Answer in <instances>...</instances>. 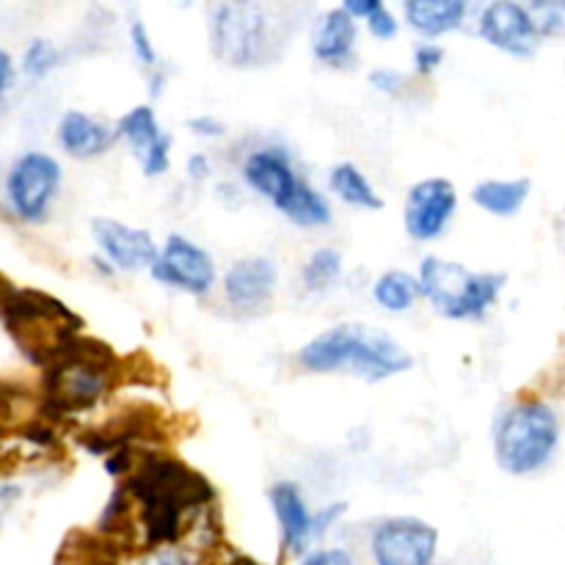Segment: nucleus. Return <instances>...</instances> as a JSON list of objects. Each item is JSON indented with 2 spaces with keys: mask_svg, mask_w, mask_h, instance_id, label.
Returning a JSON list of instances; mask_svg holds the SVG:
<instances>
[{
  "mask_svg": "<svg viewBox=\"0 0 565 565\" xmlns=\"http://www.w3.org/2000/svg\"><path fill=\"white\" fill-rule=\"evenodd\" d=\"M127 500L138 505L141 533L149 550L174 546L185 533L188 516L213 505L215 491L196 469L163 452H147L125 475Z\"/></svg>",
  "mask_w": 565,
  "mask_h": 565,
  "instance_id": "f257e3e1",
  "label": "nucleus"
},
{
  "mask_svg": "<svg viewBox=\"0 0 565 565\" xmlns=\"http://www.w3.org/2000/svg\"><path fill=\"white\" fill-rule=\"evenodd\" d=\"M298 362L309 373L351 370L364 381H386L412 370L414 359L395 337L375 326L340 323L312 337L298 353Z\"/></svg>",
  "mask_w": 565,
  "mask_h": 565,
  "instance_id": "f03ea898",
  "label": "nucleus"
},
{
  "mask_svg": "<svg viewBox=\"0 0 565 565\" xmlns=\"http://www.w3.org/2000/svg\"><path fill=\"white\" fill-rule=\"evenodd\" d=\"M561 447V417L541 397H522L500 417L494 430V458L513 478L546 469Z\"/></svg>",
  "mask_w": 565,
  "mask_h": 565,
  "instance_id": "7ed1b4c3",
  "label": "nucleus"
},
{
  "mask_svg": "<svg viewBox=\"0 0 565 565\" xmlns=\"http://www.w3.org/2000/svg\"><path fill=\"white\" fill-rule=\"evenodd\" d=\"M417 279L425 301L447 320L486 318L505 287V276L475 274L441 257H425Z\"/></svg>",
  "mask_w": 565,
  "mask_h": 565,
  "instance_id": "20e7f679",
  "label": "nucleus"
},
{
  "mask_svg": "<svg viewBox=\"0 0 565 565\" xmlns=\"http://www.w3.org/2000/svg\"><path fill=\"white\" fill-rule=\"evenodd\" d=\"M210 47L224 64L246 70L268 50V14L257 0H224L210 25Z\"/></svg>",
  "mask_w": 565,
  "mask_h": 565,
  "instance_id": "39448f33",
  "label": "nucleus"
},
{
  "mask_svg": "<svg viewBox=\"0 0 565 565\" xmlns=\"http://www.w3.org/2000/svg\"><path fill=\"white\" fill-rule=\"evenodd\" d=\"M61 188V166L47 152H25L9 166L3 182L11 213L25 224H42Z\"/></svg>",
  "mask_w": 565,
  "mask_h": 565,
  "instance_id": "423d86ee",
  "label": "nucleus"
},
{
  "mask_svg": "<svg viewBox=\"0 0 565 565\" xmlns=\"http://www.w3.org/2000/svg\"><path fill=\"white\" fill-rule=\"evenodd\" d=\"M439 533L417 516L384 519L370 539L375 565H434Z\"/></svg>",
  "mask_w": 565,
  "mask_h": 565,
  "instance_id": "0eeeda50",
  "label": "nucleus"
},
{
  "mask_svg": "<svg viewBox=\"0 0 565 565\" xmlns=\"http://www.w3.org/2000/svg\"><path fill=\"white\" fill-rule=\"evenodd\" d=\"M154 281L191 296H207L215 285V265L202 246L182 235H169L149 268Z\"/></svg>",
  "mask_w": 565,
  "mask_h": 565,
  "instance_id": "6e6552de",
  "label": "nucleus"
},
{
  "mask_svg": "<svg viewBox=\"0 0 565 565\" xmlns=\"http://www.w3.org/2000/svg\"><path fill=\"white\" fill-rule=\"evenodd\" d=\"M458 210V191L445 177H430V180L412 185L403 207V226L406 235L417 243H430L445 235L452 215Z\"/></svg>",
  "mask_w": 565,
  "mask_h": 565,
  "instance_id": "1a4fd4ad",
  "label": "nucleus"
},
{
  "mask_svg": "<svg viewBox=\"0 0 565 565\" xmlns=\"http://www.w3.org/2000/svg\"><path fill=\"white\" fill-rule=\"evenodd\" d=\"M478 31L491 47L502 53L527 58L539 47V31H535L533 11L524 9L516 0H494L483 9L478 22Z\"/></svg>",
  "mask_w": 565,
  "mask_h": 565,
  "instance_id": "9d476101",
  "label": "nucleus"
},
{
  "mask_svg": "<svg viewBox=\"0 0 565 565\" xmlns=\"http://www.w3.org/2000/svg\"><path fill=\"white\" fill-rule=\"evenodd\" d=\"M92 235L99 248V257L108 259L114 270H149L158 259V246H154L152 235L138 226L121 224L116 218H94Z\"/></svg>",
  "mask_w": 565,
  "mask_h": 565,
  "instance_id": "9b49d317",
  "label": "nucleus"
},
{
  "mask_svg": "<svg viewBox=\"0 0 565 565\" xmlns=\"http://www.w3.org/2000/svg\"><path fill=\"white\" fill-rule=\"evenodd\" d=\"M276 265L265 257H246L237 259L230 270L224 274V298L235 312L254 315L270 303L276 292Z\"/></svg>",
  "mask_w": 565,
  "mask_h": 565,
  "instance_id": "f8f14e48",
  "label": "nucleus"
},
{
  "mask_svg": "<svg viewBox=\"0 0 565 565\" xmlns=\"http://www.w3.org/2000/svg\"><path fill=\"white\" fill-rule=\"evenodd\" d=\"M243 180L254 193L268 199L279 210L292 196L301 177L292 169V158L287 149L263 147L248 152V158L243 160Z\"/></svg>",
  "mask_w": 565,
  "mask_h": 565,
  "instance_id": "ddd939ff",
  "label": "nucleus"
},
{
  "mask_svg": "<svg viewBox=\"0 0 565 565\" xmlns=\"http://www.w3.org/2000/svg\"><path fill=\"white\" fill-rule=\"evenodd\" d=\"M270 508H274V516L281 527V541H285V550L292 555H303L312 544V513H309L307 500L298 491L296 483L285 480V483H276L268 491Z\"/></svg>",
  "mask_w": 565,
  "mask_h": 565,
  "instance_id": "4468645a",
  "label": "nucleus"
},
{
  "mask_svg": "<svg viewBox=\"0 0 565 565\" xmlns=\"http://www.w3.org/2000/svg\"><path fill=\"white\" fill-rule=\"evenodd\" d=\"M55 138H58L61 149L66 154L81 160L99 158V154H105L116 143V132L105 121L94 119V116L83 114V110H66L58 121Z\"/></svg>",
  "mask_w": 565,
  "mask_h": 565,
  "instance_id": "2eb2a0df",
  "label": "nucleus"
},
{
  "mask_svg": "<svg viewBox=\"0 0 565 565\" xmlns=\"http://www.w3.org/2000/svg\"><path fill=\"white\" fill-rule=\"evenodd\" d=\"M356 44V22L342 9H331L315 22L312 53L315 58L329 66H342Z\"/></svg>",
  "mask_w": 565,
  "mask_h": 565,
  "instance_id": "dca6fc26",
  "label": "nucleus"
},
{
  "mask_svg": "<svg viewBox=\"0 0 565 565\" xmlns=\"http://www.w3.org/2000/svg\"><path fill=\"white\" fill-rule=\"evenodd\" d=\"M469 0H406V20L414 31L436 39L463 25Z\"/></svg>",
  "mask_w": 565,
  "mask_h": 565,
  "instance_id": "f3484780",
  "label": "nucleus"
},
{
  "mask_svg": "<svg viewBox=\"0 0 565 565\" xmlns=\"http://www.w3.org/2000/svg\"><path fill=\"white\" fill-rule=\"evenodd\" d=\"M530 191H533V182L527 177H519V180H486L472 188V202L480 210H486V213L508 218V215H516L524 207Z\"/></svg>",
  "mask_w": 565,
  "mask_h": 565,
  "instance_id": "a211bd4d",
  "label": "nucleus"
},
{
  "mask_svg": "<svg viewBox=\"0 0 565 565\" xmlns=\"http://www.w3.org/2000/svg\"><path fill=\"white\" fill-rule=\"evenodd\" d=\"M329 188L342 199V202L353 204V207H362V210L384 207V199L379 196L373 182L367 180V174H364L356 163H337L329 174Z\"/></svg>",
  "mask_w": 565,
  "mask_h": 565,
  "instance_id": "6ab92c4d",
  "label": "nucleus"
},
{
  "mask_svg": "<svg viewBox=\"0 0 565 565\" xmlns=\"http://www.w3.org/2000/svg\"><path fill=\"white\" fill-rule=\"evenodd\" d=\"M373 298L381 309L392 315H403L423 298L417 276L406 274V270H386L375 279Z\"/></svg>",
  "mask_w": 565,
  "mask_h": 565,
  "instance_id": "aec40b11",
  "label": "nucleus"
},
{
  "mask_svg": "<svg viewBox=\"0 0 565 565\" xmlns=\"http://www.w3.org/2000/svg\"><path fill=\"white\" fill-rule=\"evenodd\" d=\"M116 138H125L127 147L132 149L136 160H141L154 143L163 138V130L158 125V116L149 105H136L132 110H127L119 121H116Z\"/></svg>",
  "mask_w": 565,
  "mask_h": 565,
  "instance_id": "412c9836",
  "label": "nucleus"
},
{
  "mask_svg": "<svg viewBox=\"0 0 565 565\" xmlns=\"http://www.w3.org/2000/svg\"><path fill=\"white\" fill-rule=\"evenodd\" d=\"M279 213L287 215V221H292L296 226L315 230V226H326L331 221V204L307 180H301L292 196L281 204Z\"/></svg>",
  "mask_w": 565,
  "mask_h": 565,
  "instance_id": "4be33fe9",
  "label": "nucleus"
},
{
  "mask_svg": "<svg viewBox=\"0 0 565 565\" xmlns=\"http://www.w3.org/2000/svg\"><path fill=\"white\" fill-rule=\"evenodd\" d=\"M55 565H116V550L110 539H94V535H70L61 546Z\"/></svg>",
  "mask_w": 565,
  "mask_h": 565,
  "instance_id": "5701e85b",
  "label": "nucleus"
},
{
  "mask_svg": "<svg viewBox=\"0 0 565 565\" xmlns=\"http://www.w3.org/2000/svg\"><path fill=\"white\" fill-rule=\"evenodd\" d=\"M340 274H342L340 252H337V248H318V252L307 259V265H303L301 279L309 292H323L340 279Z\"/></svg>",
  "mask_w": 565,
  "mask_h": 565,
  "instance_id": "b1692460",
  "label": "nucleus"
},
{
  "mask_svg": "<svg viewBox=\"0 0 565 565\" xmlns=\"http://www.w3.org/2000/svg\"><path fill=\"white\" fill-rule=\"evenodd\" d=\"M58 64V50L47 42V39H33L31 44L22 53V72H25L31 81H42Z\"/></svg>",
  "mask_w": 565,
  "mask_h": 565,
  "instance_id": "393cba45",
  "label": "nucleus"
},
{
  "mask_svg": "<svg viewBox=\"0 0 565 565\" xmlns=\"http://www.w3.org/2000/svg\"><path fill=\"white\" fill-rule=\"evenodd\" d=\"M539 36H561L563 33V0H539V11L533 14Z\"/></svg>",
  "mask_w": 565,
  "mask_h": 565,
  "instance_id": "a878e982",
  "label": "nucleus"
},
{
  "mask_svg": "<svg viewBox=\"0 0 565 565\" xmlns=\"http://www.w3.org/2000/svg\"><path fill=\"white\" fill-rule=\"evenodd\" d=\"M130 42H132V53H136V58L141 61L143 66H149V70H152V66L158 64V53H154L152 39H149L147 25H143L141 20H136L130 25Z\"/></svg>",
  "mask_w": 565,
  "mask_h": 565,
  "instance_id": "bb28decb",
  "label": "nucleus"
},
{
  "mask_svg": "<svg viewBox=\"0 0 565 565\" xmlns=\"http://www.w3.org/2000/svg\"><path fill=\"white\" fill-rule=\"evenodd\" d=\"M441 61H445V50H441L439 44L425 42L414 50V70H417L419 75H434V72L439 70Z\"/></svg>",
  "mask_w": 565,
  "mask_h": 565,
  "instance_id": "cd10ccee",
  "label": "nucleus"
},
{
  "mask_svg": "<svg viewBox=\"0 0 565 565\" xmlns=\"http://www.w3.org/2000/svg\"><path fill=\"white\" fill-rule=\"evenodd\" d=\"M370 86H373L375 92L395 97V94H401L403 88H406V77L397 70H373L370 72Z\"/></svg>",
  "mask_w": 565,
  "mask_h": 565,
  "instance_id": "c85d7f7f",
  "label": "nucleus"
},
{
  "mask_svg": "<svg viewBox=\"0 0 565 565\" xmlns=\"http://www.w3.org/2000/svg\"><path fill=\"white\" fill-rule=\"evenodd\" d=\"M138 565H193L188 561L185 552H180L177 546H154L147 555L138 561Z\"/></svg>",
  "mask_w": 565,
  "mask_h": 565,
  "instance_id": "c756f323",
  "label": "nucleus"
},
{
  "mask_svg": "<svg viewBox=\"0 0 565 565\" xmlns=\"http://www.w3.org/2000/svg\"><path fill=\"white\" fill-rule=\"evenodd\" d=\"M367 28L375 39H392L397 33V20L390 9L381 6L379 11H373V14L367 17Z\"/></svg>",
  "mask_w": 565,
  "mask_h": 565,
  "instance_id": "7c9ffc66",
  "label": "nucleus"
},
{
  "mask_svg": "<svg viewBox=\"0 0 565 565\" xmlns=\"http://www.w3.org/2000/svg\"><path fill=\"white\" fill-rule=\"evenodd\" d=\"M301 565H356L353 563V555L345 550H315L303 557Z\"/></svg>",
  "mask_w": 565,
  "mask_h": 565,
  "instance_id": "2f4dec72",
  "label": "nucleus"
},
{
  "mask_svg": "<svg viewBox=\"0 0 565 565\" xmlns=\"http://www.w3.org/2000/svg\"><path fill=\"white\" fill-rule=\"evenodd\" d=\"M342 513H345V505H342V502H331V505H326L318 516H312V539H320V535L329 533L331 524L340 522Z\"/></svg>",
  "mask_w": 565,
  "mask_h": 565,
  "instance_id": "473e14b6",
  "label": "nucleus"
},
{
  "mask_svg": "<svg viewBox=\"0 0 565 565\" xmlns=\"http://www.w3.org/2000/svg\"><path fill=\"white\" fill-rule=\"evenodd\" d=\"M188 127L202 138H221L226 132V127L213 116H193V119H188Z\"/></svg>",
  "mask_w": 565,
  "mask_h": 565,
  "instance_id": "72a5a7b5",
  "label": "nucleus"
},
{
  "mask_svg": "<svg viewBox=\"0 0 565 565\" xmlns=\"http://www.w3.org/2000/svg\"><path fill=\"white\" fill-rule=\"evenodd\" d=\"M381 6H384V0H342V11H345L351 20H356V17L367 20L373 11L381 9Z\"/></svg>",
  "mask_w": 565,
  "mask_h": 565,
  "instance_id": "f704fd0d",
  "label": "nucleus"
},
{
  "mask_svg": "<svg viewBox=\"0 0 565 565\" xmlns=\"http://www.w3.org/2000/svg\"><path fill=\"white\" fill-rule=\"evenodd\" d=\"M11 86H14V61H11V55L0 47V103H3L6 94L11 92Z\"/></svg>",
  "mask_w": 565,
  "mask_h": 565,
  "instance_id": "c9c22d12",
  "label": "nucleus"
},
{
  "mask_svg": "<svg viewBox=\"0 0 565 565\" xmlns=\"http://www.w3.org/2000/svg\"><path fill=\"white\" fill-rule=\"evenodd\" d=\"M185 169H188V177H191L193 182H204V180H207V174H210L207 154H202V152L191 154V158H188V163H185Z\"/></svg>",
  "mask_w": 565,
  "mask_h": 565,
  "instance_id": "e433bc0d",
  "label": "nucleus"
},
{
  "mask_svg": "<svg viewBox=\"0 0 565 565\" xmlns=\"http://www.w3.org/2000/svg\"><path fill=\"white\" fill-rule=\"evenodd\" d=\"M92 263H94V268H97V274L108 276V279H110V276L116 274V270H114V265H110L108 259H103V257H99V254H94V257H92Z\"/></svg>",
  "mask_w": 565,
  "mask_h": 565,
  "instance_id": "4c0bfd02",
  "label": "nucleus"
},
{
  "mask_svg": "<svg viewBox=\"0 0 565 565\" xmlns=\"http://www.w3.org/2000/svg\"><path fill=\"white\" fill-rule=\"evenodd\" d=\"M160 88H163V75H154V77H152V86H149V92H152V97H158Z\"/></svg>",
  "mask_w": 565,
  "mask_h": 565,
  "instance_id": "58836bf2",
  "label": "nucleus"
},
{
  "mask_svg": "<svg viewBox=\"0 0 565 565\" xmlns=\"http://www.w3.org/2000/svg\"><path fill=\"white\" fill-rule=\"evenodd\" d=\"M230 565H259V563L252 561V557H246V555H235L230 561Z\"/></svg>",
  "mask_w": 565,
  "mask_h": 565,
  "instance_id": "ea45409f",
  "label": "nucleus"
},
{
  "mask_svg": "<svg viewBox=\"0 0 565 565\" xmlns=\"http://www.w3.org/2000/svg\"><path fill=\"white\" fill-rule=\"evenodd\" d=\"M174 3H177V6H191L193 0H174Z\"/></svg>",
  "mask_w": 565,
  "mask_h": 565,
  "instance_id": "a19ab883",
  "label": "nucleus"
}]
</instances>
